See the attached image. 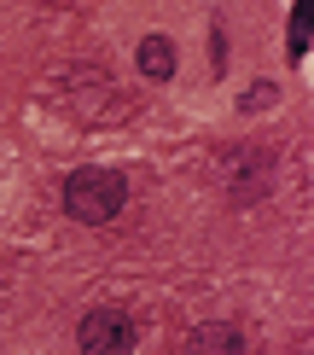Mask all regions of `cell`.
<instances>
[{
	"label": "cell",
	"instance_id": "obj_2",
	"mask_svg": "<svg viewBox=\"0 0 314 355\" xmlns=\"http://www.w3.org/2000/svg\"><path fill=\"white\" fill-rule=\"evenodd\" d=\"M82 355H134V320L123 309H87L76 327Z\"/></svg>",
	"mask_w": 314,
	"mask_h": 355
},
{
	"label": "cell",
	"instance_id": "obj_1",
	"mask_svg": "<svg viewBox=\"0 0 314 355\" xmlns=\"http://www.w3.org/2000/svg\"><path fill=\"white\" fill-rule=\"evenodd\" d=\"M123 204H128V181L116 169H99V164H87L76 169L64 181V210L87 221V227H105V221H116L123 216Z\"/></svg>",
	"mask_w": 314,
	"mask_h": 355
},
{
	"label": "cell",
	"instance_id": "obj_5",
	"mask_svg": "<svg viewBox=\"0 0 314 355\" xmlns=\"http://www.w3.org/2000/svg\"><path fill=\"white\" fill-rule=\"evenodd\" d=\"M308 18H314V0H297V6H291V35H286V53H291V64L308 53Z\"/></svg>",
	"mask_w": 314,
	"mask_h": 355
},
{
	"label": "cell",
	"instance_id": "obj_4",
	"mask_svg": "<svg viewBox=\"0 0 314 355\" xmlns=\"http://www.w3.org/2000/svg\"><path fill=\"white\" fill-rule=\"evenodd\" d=\"M140 70H146L152 82H169V76H175V41H169V35H146V41H140Z\"/></svg>",
	"mask_w": 314,
	"mask_h": 355
},
{
	"label": "cell",
	"instance_id": "obj_3",
	"mask_svg": "<svg viewBox=\"0 0 314 355\" xmlns=\"http://www.w3.org/2000/svg\"><path fill=\"white\" fill-rule=\"evenodd\" d=\"M186 355H250V349H245V332H238V327H227V320H209V327H192Z\"/></svg>",
	"mask_w": 314,
	"mask_h": 355
}]
</instances>
